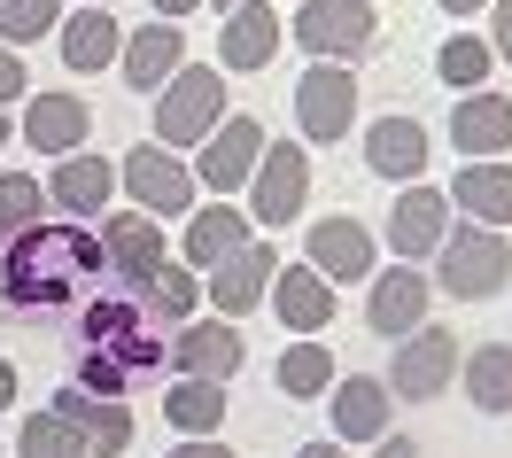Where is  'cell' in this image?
<instances>
[{"instance_id":"obj_1","label":"cell","mask_w":512,"mask_h":458,"mask_svg":"<svg viewBox=\"0 0 512 458\" xmlns=\"http://www.w3.org/2000/svg\"><path fill=\"white\" fill-rule=\"evenodd\" d=\"M94 280H101V233H86L78 218H39V226L8 233V249H0V295L24 319L86 303Z\"/></svg>"},{"instance_id":"obj_2","label":"cell","mask_w":512,"mask_h":458,"mask_svg":"<svg viewBox=\"0 0 512 458\" xmlns=\"http://www.w3.org/2000/svg\"><path fill=\"white\" fill-rule=\"evenodd\" d=\"M78 334H86V350L109 358L125 381L163 373V327L140 311V295H94V303L78 311Z\"/></svg>"},{"instance_id":"obj_3","label":"cell","mask_w":512,"mask_h":458,"mask_svg":"<svg viewBox=\"0 0 512 458\" xmlns=\"http://www.w3.org/2000/svg\"><path fill=\"white\" fill-rule=\"evenodd\" d=\"M512 280V233L497 226H450L443 249H435V295L450 303H489V295H505Z\"/></svg>"},{"instance_id":"obj_4","label":"cell","mask_w":512,"mask_h":458,"mask_svg":"<svg viewBox=\"0 0 512 458\" xmlns=\"http://www.w3.org/2000/svg\"><path fill=\"white\" fill-rule=\"evenodd\" d=\"M156 109V148H202L225 125V70L218 63H179V78L163 86Z\"/></svg>"},{"instance_id":"obj_5","label":"cell","mask_w":512,"mask_h":458,"mask_svg":"<svg viewBox=\"0 0 512 458\" xmlns=\"http://www.w3.org/2000/svg\"><path fill=\"white\" fill-rule=\"evenodd\" d=\"M458 358H466V350H458V334L427 319V327H412L404 342H396V358H388V381H381V389L396 396V404H435V396L458 381Z\"/></svg>"},{"instance_id":"obj_6","label":"cell","mask_w":512,"mask_h":458,"mask_svg":"<svg viewBox=\"0 0 512 458\" xmlns=\"http://www.w3.org/2000/svg\"><path fill=\"white\" fill-rule=\"evenodd\" d=\"M303 202H311V156L295 140H264V156L249 171V226L280 233L303 218Z\"/></svg>"},{"instance_id":"obj_7","label":"cell","mask_w":512,"mask_h":458,"mask_svg":"<svg viewBox=\"0 0 512 458\" xmlns=\"http://www.w3.org/2000/svg\"><path fill=\"white\" fill-rule=\"evenodd\" d=\"M381 39L373 0H295V47H311L319 63H357Z\"/></svg>"},{"instance_id":"obj_8","label":"cell","mask_w":512,"mask_h":458,"mask_svg":"<svg viewBox=\"0 0 512 458\" xmlns=\"http://www.w3.org/2000/svg\"><path fill=\"white\" fill-rule=\"evenodd\" d=\"M117 187L148 218H187L194 210V164H179V148H156V140H140L125 164H117Z\"/></svg>"},{"instance_id":"obj_9","label":"cell","mask_w":512,"mask_h":458,"mask_svg":"<svg viewBox=\"0 0 512 458\" xmlns=\"http://www.w3.org/2000/svg\"><path fill=\"white\" fill-rule=\"evenodd\" d=\"M350 117H357V70L350 63H311L295 78V125H303L311 148L350 140Z\"/></svg>"},{"instance_id":"obj_10","label":"cell","mask_w":512,"mask_h":458,"mask_svg":"<svg viewBox=\"0 0 512 458\" xmlns=\"http://www.w3.org/2000/svg\"><path fill=\"white\" fill-rule=\"evenodd\" d=\"M427 311H435V280L419 264H381L365 280V327L381 342H404L412 327H427Z\"/></svg>"},{"instance_id":"obj_11","label":"cell","mask_w":512,"mask_h":458,"mask_svg":"<svg viewBox=\"0 0 512 458\" xmlns=\"http://www.w3.org/2000/svg\"><path fill=\"white\" fill-rule=\"evenodd\" d=\"M163 264V218L148 210H125V218H101V272L117 280L125 295H140Z\"/></svg>"},{"instance_id":"obj_12","label":"cell","mask_w":512,"mask_h":458,"mask_svg":"<svg viewBox=\"0 0 512 458\" xmlns=\"http://www.w3.org/2000/svg\"><path fill=\"white\" fill-rule=\"evenodd\" d=\"M241 327L233 319H187V327H171V350H163V365H179V381H233L241 373Z\"/></svg>"},{"instance_id":"obj_13","label":"cell","mask_w":512,"mask_h":458,"mask_svg":"<svg viewBox=\"0 0 512 458\" xmlns=\"http://www.w3.org/2000/svg\"><path fill=\"white\" fill-rule=\"evenodd\" d=\"M311 272H319L326 288L373 280V272H381V241L365 233V218L334 210V218H319V226H311Z\"/></svg>"},{"instance_id":"obj_14","label":"cell","mask_w":512,"mask_h":458,"mask_svg":"<svg viewBox=\"0 0 512 458\" xmlns=\"http://www.w3.org/2000/svg\"><path fill=\"white\" fill-rule=\"evenodd\" d=\"M272 272H280L272 241H241L225 264H210V288H202V303H210L218 319H249L256 303L272 295Z\"/></svg>"},{"instance_id":"obj_15","label":"cell","mask_w":512,"mask_h":458,"mask_svg":"<svg viewBox=\"0 0 512 458\" xmlns=\"http://www.w3.org/2000/svg\"><path fill=\"white\" fill-rule=\"evenodd\" d=\"M256 156H264V125L256 117H225L210 140H202V164H194V187H210L218 202H233L241 187H249Z\"/></svg>"},{"instance_id":"obj_16","label":"cell","mask_w":512,"mask_h":458,"mask_svg":"<svg viewBox=\"0 0 512 458\" xmlns=\"http://www.w3.org/2000/svg\"><path fill=\"white\" fill-rule=\"evenodd\" d=\"M450 233V195L443 187H396V210H388V249H396V264H427L435 249H443Z\"/></svg>"},{"instance_id":"obj_17","label":"cell","mask_w":512,"mask_h":458,"mask_svg":"<svg viewBox=\"0 0 512 458\" xmlns=\"http://www.w3.org/2000/svg\"><path fill=\"white\" fill-rule=\"evenodd\" d=\"M272 55H280V8L272 0H233L225 8V32H218V70L256 78Z\"/></svg>"},{"instance_id":"obj_18","label":"cell","mask_w":512,"mask_h":458,"mask_svg":"<svg viewBox=\"0 0 512 458\" xmlns=\"http://www.w3.org/2000/svg\"><path fill=\"white\" fill-rule=\"evenodd\" d=\"M326 420H334V443H381L388 420H396V396L373 381V373H350V381H334L326 389Z\"/></svg>"},{"instance_id":"obj_19","label":"cell","mask_w":512,"mask_h":458,"mask_svg":"<svg viewBox=\"0 0 512 458\" xmlns=\"http://www.w3.org/2000/svg\"><path fill=\"white\" fill-rule=\"evenodd\" d=\"M450 148H458L466 164L505 156V148H512V94H489V86L458 94V109H450Z\"/></svg>"},{"instance_id":"obj_20","label":"cell","mask_w":512,"mask_h":458,"mask_svg":"<svg viewBox=\"0 0 512 458\" xmlns=\"http://www.w3.org/2000/svg\"><path fill=\"white\" fill-rule=\"evenodd\" d=\"M179 63H187V39H179V24H140V32H125V47H117V70H125L132 94H163L171 78H179Z\"/></svg>"},{"instance_id":"obj_21","label":"cell","mask_w":512,"mask_h":458,"mask_svg":"<svg viewBox=\"0 0 512 458\" xmlns=\"http://www.w3.org/2000/svg\"><path fill=\"white\" fill-rule=\"evenodd\" d=\"M47 412H63V420L86 435V451H94V458H125V451H132V412H125V396H94V389H78V381H70Z\"/></svg>"},{"instance_id":"obj_22","label":"cell","mask_w":512,"mask_h":458,"mask_svg":"<svg viewBox=\"0 0 512 458\" xmlns=\"http://www.w3.org/2000/svg\"><path fill=\"white\" fill-rule=\"evenodd\" d=\"M109 195H117V164H101V156H63V164L47 171V202L63 210V218H109Z\"/></svg>"},{"instance_id":"obj_23","label":"cell","mask_w":512,"mask_h":458,"mask_svg":"<svg viewBox=\"0 0 512 458\" xmlns=\"http://www.w3.org/2000/svg\"><path fill=\"white\" fill-rule=\"evenodd\" d=\"M365 171L412 187L419 171H427V125H419V117H373V125H365Z\"/></svg>"},{"instance_id":"obj_24","label":"cell","mask_w":512,"mask_h":458,"mask_svg":"<svg viewBox=\"0 0 512 458\" xmlns=\"http://www.w3.org/2000/svg\"><path fill=\"white\" fill-rule=\"evenodd\" d=\"M450 210L466 218V226H512V164L505 156H489V164H466L450 179Z\"/></svg>"},{"instance_id":"obj_25","label":"cell","mask_w":512,"mask_h":458,"mask_svg":"<svg viewBox=\"0 0 512 458\" xmlns=\"http://www.w3.org/2000/svg\"><path fill=\"white\" fill-rule=\"evenodd\" d=\"M241 241H256V226H249V210H233V202H194L187 210V257L179 264H194V272H210V264H225Z\"/></svg>"},{"instance_id":"obj_26","label":"cell","mask_w":512,"mask_h":458,"mask_svg":"<svg viewBox=\"0 0 512 458\" xmlns=\"http://www.w3.org/2000/svg\"><path fill=\"white\" fill-rule=\"evenodd\" d=\"M264 303L280 311V327H288V334H326V327H334V288H326L311 264L272 272V295H264Z\"/></svg>"},{"instance_id":"obj_27","label":"cell","mask_w":512,"mask_h":458,"mask_svg":"<svg viewBox=\"0 0 512 458\" xmlns=\"http://www.w3.org/2000/svg\"><path fill=\"white\" fill-rule=\"evenodd\" d=\"M24 140H32L39 156H78V148H86V132H94V109H86V101L78 94H39L32 109H24Z\"/></svg>"},{"instance_id":"obj_28","label":"cell","mask_w":512,"mask_h":458,"mask_svg":"<svg viewBox=\"0 0 512 458\" xmlns=\"http://www.w3.org/2000/svg\"><path fill=\"white\" fill-rule=\"evenodd\" d=\"M55 39H63V63L78 70V78L109 70V63H117V47H125V32H117L109 8H70L63 24H55Z\"/></svg>"},{"instance_id":"obj_29","label":"cell","mask_w":512,"mask_h":458,"mask_svg":"<svg viewBox=\"0 0 512 458\" xmlns=\"http://www.w3.org/2000/svg\"><path fill=\"white\" fill-rule=\"evenodd\" d=\"M272 381H280V396H288V404H311V396H326L334 381H342V365H334V350H326L319 334H303V342H288V350H280Z\"/></svg>"},{"instance_id":"obj_30","label":"cell","mask_w":512,"mask_h":458,"mask_svg":"<svg viewBox=\"0 0 512 458\" xmlns=\"http://www.w3.org/2000/svg\"><path fill=\"white\" fill-rule=\"evenodd\" d=\"M458 381L474 396V412L512 420V342H481L474 358H458Z\"/></svg>"},{"instance_id":"obj_31","label":"cell","mask_w":512,"mask_h":458,"mask_svg":"<svg viewBox=\"0 0 512 458\" xmlns=\"http://www.w3.org/2000/svg\"><path fill=\"white\" fill-rule=\"evenodd\" d=\"M140 311H148L156 327H187L194 311H202V280H194V264H156V280L140 288Z\"/></svg>"},{"instance_id":"obj_32","label":"cell","mask_w":512,"mask_h":458,"mask_svg":"<svg viewBox=\"0 0 512 458\" xmlns=\"http://www.w3.org/2000/svg\"><path fill=\"white\" fill-rule=\"evenodd\" d=\"M489 70H497V55H489V39H481V32H450L443 55H435V78H443L450 94H474V86H489Z\"/></svg>"},{"instance_id":"obj_33","label":"cell","mask_w":512,"mask_h":458,"mask_svg":"<svg viewBox=\"0 0 512 458\" xmlns=\"http://www.w3.org/2000/svg\"><path fill=\"white\" fill-rule=\"evenodd\" d=\"M163 420L179 427V435H218V420H225V389H218V381H179V389L163 396Z\"/></svg>"},{"instance_id":"obj_34","label":"cell","mask_w":512,"mask_h":458,"mask_svg":"<svg viewBox=\"0 0 512 458\" xmlns=\"http://www.w3.org/2000/svg\"><path fill=\"white\" fill-rule=\"evenodd\" d=\"M16 458H94V451H86V435L63 412H39V420L16 427Z\"/></svg>"},{"instance_id":"obj_35","label":"cell","mask_w":512,"mask_h":458,"mask_svg":"<svg viewBox=\"0 0 512 458\" xmlns=\"http://www.w3.org/2000/svg\"><path fill=\"white\" fill-rule=\"evenodd\" d=\"M63 24V0H0V39L24 47V39H47Z\"/></svg>"},{"instance_id":"obj_36","label":"cell","mask_w":512,"mask_h":458,"mask_svg":"<svg viewBox=\"0 0 512 458\" xmlns=\"http://www.w3.org/2000/svg\"><path fill=\"white\" fill-rule=\"evenodd\" d=\"M39 226V179L32 171H0V233Z\"/></svg>"},{"instance_id":"obj_37","label":"cell","mask_w":512,"mask_h":458,"mask_svg":"<svg viewBox=\"0 0 512 458\" xmlns=\"http://www.w3.org/2000/svg\"><path fill=\"white\" fill-rule=\"evenodd\" d=\"M78 389H94V396H125L132 381H125V373H117L109 358H94V350H86V365H78Z\"/></svg>"},{"instance_id":"obj_38","label":"cell","mask_w":512,"mask_h":458,"mask_svg":"<svg viewBox=\"0 0 512 458\" xmlns=\"http://www.w3.org/2000/svg\"><path fill=\"white\" fill-rule=\"evenodd\" d=\"M489 55L512 63V0H489Z\"/></svg>"},{"instance_id":"obj_39","label":"cell","mask_w":512,"mask_h":458,"mask_svg":"<svg viewBox=\"0 0 512 458\" xmlns=\"http://www.w3.org/2000/svg\"><path fill=\"white\" fill-rule=\"evenodd\" d=\"M0 101H24V63L0 47Z\"/></svg>"},{"instance_id":"obj_40","label":"cell","mask_w":512,"mask_h":458,"mask_svg":"<svg viewBox=\"0 0 512 458\" xmlns=\"http://www.w3.org/2000/svg\"><path fill=\"white\" fill-rule=\"evenodd\" d=\"M171 458H233V451H225L218 435H187V443H179V451H171Z\"/></svg>"},{"instance_id":"obj_41","label":"cell","mask_w":512,"mask_h":458,"mask_svg":"<svg viewBox=\"0 0 512 458\" xmlns=\"http://www.w3.org/2000/svg\"><path fill=\"white\" fill-rule=\"evenodd\" d=\"M373 458H419V443H412V435H381V443H373Z\"/></svg>"},{"instance_id":"obj_42","label":"cell","mask_w":512,"mask_h":458,"mask_svg":"<svg viewBox=\"0 0 512 458\" xmlns=\"http://www.w3.org/2000/svg\"><path fill=\"white\" fill-rule=\"evenodd\" d=\"M16 389H24V381H16V365L0 358V412H8V404H16Z\"/></svg>"},{"instance_id":"obj_43","label":"cell","mask_w":512,"mask_h":458,"mask_svg":"<svg viewBox=\"0 0 512 458\" xmlns=\"http://www.w3.org/2000/svg\"><path fill=\"white\" fill-rule=\"evenodd\" d=\"M194 8H202V0H156V16H163V24H179V16H194Z\"/></svg>"},{"instance_id":"obj_44","label":"cell","mask_w":512,"mask_h":458,"mask_svg":"<svg viewBox=\"0 0 512 458\" xmlns=\"http://www.w3.org/2000/svg\"><path fill=\"white\" fill-rule=\"evenodd\" d=\"M295 458H350V443H303Z\"/></svg>"},{"instance_id":"obj_45","label":"cell","mask_w":512,"mask_h":458,"mask_svg":"<svg viewBox=\"0 0 512 458\" xmlns=\"http://www.w3.org/2000/svg\"><path fill=\"white\" fill-rule=\"evenodd\" d=\"M489 0H443V16H481Z\"/></svg>"},{"instance_id":"obj_46","label":"cell","mask_w":512,"mask_h":458,"mask_svg":"<svg viewBox=\"0 0 512 458\" xmlns=\"http://www.w3.org/2000/svg\"><path fill=\"white\" fill-rule=\"evenodd\" d=\"M8 140H16V125H8V117H0V148H8Z\"/></svg>"},{"instance_id":"obj_47","label":"cell","mask_w":512,"mask_h":458,"mask_svg":"<svg viewBox=\"0 0 512 458\" xmlns=\"http://www.w3.org/2000/svg\"><path fill=\"white\" fill-rule=\"evenodd\" d=\"M78 8H117V0H78Z\"/></svg>"},{"instance_id":"obj_48","label":"cell","mask_w":512,"mask_h":458,"mask_svg":"<svg viewBox=\"0 0 512 458\" xmlns=\"http://www.w3.org/2000/svg\"><path fill=\"white\" fill-rule=\"evenodd\" d=\"M210 8H218V16H225V8H233V0H210Z\"/></svg>"}]
</instances>
